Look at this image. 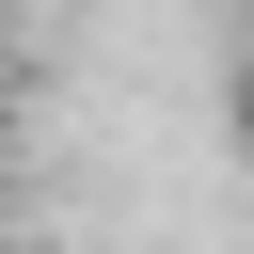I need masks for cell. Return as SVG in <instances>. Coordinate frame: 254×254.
Returning <instances> with one entry per match:
<instances>
[{"label": "cell", "mask_w": 254, "mask_h": 254, "mask_svg": "<svg viewBox=\"0 0 254 254\" xmlns=\"http://www.w3.org/2000/svg\"><path fill=\"white\" fill-rule=\"evenodd\" d=\"M222 111H238V143H254V48H238V79H222Z\"/></svg>", "instance_id": "obj_1"}, {"label": "cell", "mask_w": 254, "mask_h": 254, "mask_svg": "<svg viewBox=\"0 0 254 254\" xmlns=\"http://www.w3.org/2000/svg\"><path fill=\"white\" fill-rule=\"evenodd\" d=\"M0 95H16V32H0Z\"/></svg>", "instance_id": "obj_2"}, {"label": "cell", "mask_w": 254, "mask_h": 254, "mask_svg": "<svg viewBox=\"0 0 254 254\" xmlns=\"http://www.w3.org/2000/svg\"><path fill=\"white\" fill-rule=\"evenodd\" d=\"M0 254H16V238H0Z\"/></svg>", "instance_id": "obj_3"}]
</instances>
